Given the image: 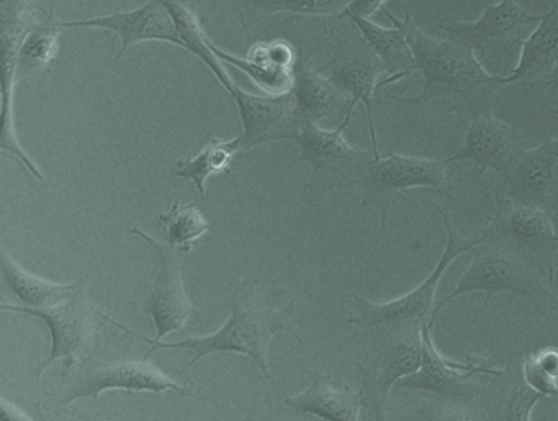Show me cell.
Wrapping results in <instances>:
<instances>
[{"label":"cell","mask_w":558,"mask_h":421,"mask_svg":"<svg viewBox=\"0 0 558 421\" xmlns=\"http://www.w3.org/2000/svg\"><path fill=\"white\" fill-rule=\"evenodd\" d=\"M296 300L299 296L287 297L286 289L269 280L231 279L228 284L230 318L211 335L189 336L182 341L162 342L132 332L113 318H110V323L151 346L146 358L158 349H189L194 352V358L184 369L189 371L205 356L230 352L251 359L264 377L276 384L269 368V342L272 336L289 332L305 348V341L293 326Z\"/></svg>","instance_id":"cell-1"},{"label":"cell","mask_w":558,"mask_h":421,"mask_svg":"<svg viewBox=\"0 0 558 421\" xmlns=\"http://www.w3.org/2000/svg\"><path fill=\"white\" fill-rule=\"evenodd\" d=\"M391 24L407 35L414 57V73L424 77L423 91L416 97L388 96L404 106H426L430 100L444 99L449 103V113H460L463 120L492 112L499 93L501 76L486 73L472 48L453 38L446 40L429 37L414 25L410 11L404 9V19L381 12Z\"/></svg>","instance_id":"cell-2"},{"label":"cell","mask_w":558,"mask_h":421,"mask_svg":"<svg viewBox=\"0 0 558 421\" xmlns=\"http://www.w3.org/2000/svg\"><path fill=\"white\" fill-rule=\"evenodd\" d=\"M423 323L372 329L364 359L359 364L362 397L374 421H385L393 385L420 371L423 364Z\"/></svg>","instance_id":"cell-3"},{"label":"cell","mask_w":558,"mask_h":421,"mask_svg":"<svg viewBox=\"0 0 558 421\" xmlns=\"http://www.w3.org/2000/svg\"><path fill=\"white\" fill-rule=\"evenodd\" d=\"M470 256H472L470 266L460 276L453 292L434 306L429 318L430 328L436 323L440 309L463 293H485V302H483L485 309H488L493 297L505 292L529 300L538 310H542L545 302L551 299L550 290L545 287L544 277L505 244L483 238L482 243L470 251Z\"/></svg>","instance_id":"cell-4"},{"label":"cell","mask_w":558,"mask_h":421,"mask_svg":"<svg viewBox=\"0 0 558 421\" xmlns=\"http://www.w3.org/2000/svg\"><path fill=\"white\" fill-rule=\"evenodd\" d=\"M0 309L4 312L24 313V315L40 318L50 329V354L37 369V378L41 377L45 369L50 368L54 361H63V374L90 361L97 349L99 329L107 322L110 323L109 313L94 305L87 290L86 276L81 279L76 292L58 305L31 309V306L2 303Z\"/></svg>","instance_id":"cell-5"},{"label":"cell","mask_w":558,"mask_h":421,"mask_svg":"<svg viewBox=\"0 0 558 421\" xmlns=\"http://www.w3.org/2000/svg\"><path fill=\"white\" fill-rule=\"evenodd\" d=\"M480 233L485 240L505 244L547 284L554 282L558 237L547 212L495 194V208Z\"/></svg>","instance_id":"cell-6"},{"label":"cell","mask_w":558,"mask_h":421,"mask_svg":"<svg viewBox=\"0 0 558 421\" xmlns=\"http://www.w3.org/2000/svg\"><path fill=\"white\" fill-rule=\"evenodd\" d=\"M63 377L60 387L53 392L54 400L63 408L83 398L97 400L107 390H125L129 394L175 392L181 397H192L187 387L165 374L148 359H123L106 364L87 361Z\"/></svg>","instance_id":"cell-7"},{"label":"cell","mask_w":558,"mask_h":421,"mask_svg":"<svg viewBox=\"0 0 558 421\" xmlns=\"http://www.w3.org/2000/svg\"><path fill=\"white\" fill-rule=\"evenodd\" d=\"M439 214L440 220L447 230V243L444 253L440 254L436 267L429 274L424 282H421L416 289L404 293L400 299L390 300L385 303H372L362 299L361 296L351 293L359 305V315L349 318V323L354 326V335L359 329L372 332V329L384 328V326L404 325V323H423L429 313L434 310V297H436L437 286L442 279L447 267L463 253H470L473 248L478 246L483 241V234L475 237L462 238L456 233L446 212L437 204H433Z\"/></svg>","instance_id":"cell-8"},{"label":"cell","mask_w":558,"mask_h":421,"mask_svg":"<svg viewBox=\"0 0 558 421\" xmlns=\"http://www.w3.org/2000/svg\"><path fill=\"white\" fill-rule=\"evenodd\" d=\"M354 109L349 110L341 125L335 130H325L316 123L302 127L296 143L302 146V155L295 163L306 161L312 165L306 192L312 197H322L332 189L354 188L374 161V153L354 148L344 139V129L351 122Z\"/></svg>","instance_id":"cell-9"},{"label":"cell","mask_w":558,"mask_h":421,"mask_svg":"<svg viewBox=\"0 0 558 421\" xmlns=\"http://www.w3.org/2000/svg\"><path fill=\"white\" fill-rule=\"evenodd\" d=\"M354 188L364 189V205H372L380 214L381 231H387L388 212L403 192L414 188H430L442 197L453 199L449 165L439 159L390 155L375 158Z\"/></svg>","instance_id":"cell-10"},{"label":"cell","mask_w":558,"mask_h":421,"mask_svg":"<svg viewBox=\"0 0 558 421\" xmlns=\"http://www.w3.org/2000/svg\"><path fill=\"white\" fill-rule=\"evenodd\" d=\"M544 15L531 14L518 0H499L486 5L482 17L475 22L437 25L449 38L472 48L480 63H499L521 51L524 41L538 27Z\"/></svg>","instance_id":"cell-11"},{"label":"cell","mask_w":558,"mask_h":421,"mask_svg":"<svg viewBox=\"0 0 558 421\" xmlns=\"http://www.w3.org/2000/svg\"><path fill=\"white\" fill-rule=\"evenodd\" d=\"M328 32V31H326ZM335 41V57L329 63L323 64L318 70L328 71L332 86L357 106L362 103L367 110L368 132H371L372 153L380 158L378 153L377 135H375L374 100H378L380 91V76H387L384 63L372 50L361 34H345L342 37L328 32Z\"/></svg>","instance_id":"cell-12"},{"label":"cell","mask_w":558,"mask_h":421,"mask_svg":"<svg viewBox=\"0 0 558 421\" xmlns=\"http://www.w3.org/2000/svg\"><path fill=\"white\" fill-rule=\"evenodd\" d=\"M495 194L518 204L541 208L548 215L558 212V136L535 148L519 153L502 172Z\"/></svg>","instance_id":"cell-13"},{"label":"cell","mask_w":558,"mask_h":421,"mask_svg":"<svg viewBox=\"0 0 558 421\" xmlns=\"http://www.w3.org/2000/svg\"><path fill=\"white\" fill-rule=\"evenodd\" d=\"M130 233L146 241L158 257V276L151 293L146 299L145 312L155 323L156 341H162L171 333L184 332L197 310L185 293L178 250L169 243L156 240L140 228H132Z\"/></svg>","instance_id":"cell-14"},{"label":"cell","mask_w":558,"mask_h":421,"mask_svg":"<svg viewBox=\"0 0 558 421\" xmlns=\"http://www.w3.org/2000/svg\"><path fill=\"white\" fill-rule=\"evenodd\" d=\"M429 322L424 320L421 325V336H423V364L420 371L408 375L403 381L398 382L401 388L410 390L429 392L434 397L444 401H466L473 404L478 398L480 388L470 382V377L476 372L498 377L502 375L505 369H488L478 364V361L472 359L466 364H459L452 359H446L436 346H434L433 336H430Z\"/></svg>","instance_id":"cell-15"},{"label":"cell","mask_w":558,"mask_h":421,"mask_svg":"<svg viewBox=\"0 0 558 421\" xmlns=\"http://www.w3.org/2000/svg\"><path fill=\"white\" fill-rule=\"evenodd\" d=\"M230 96L240 110L241 149L256 148L266 143L292 140L296 142L302 132V120L296 112L295 97L292 93L279 96H254L234 86Z\"/></svg>","instance_id":"cell-16"},{"label":"cell","mask_w":558,"mask_h":421,"mask_svg":"<svg viewBox=\"0 0 558 421\" xmlns=\"http://www.w3.org/2000/svg\"><path fill=\"white\" fill-rule=\"evenodd\" d=\"M60 27L63 31L66 28H99V31L117 35L122 40V50H120L117 61L122 60L130 48L138 44H146V41H165V44H171L185 50L174 21L161 0H148L136 11L113 12V14L87 19V21L60 22Z\"/></svg>","instance_id":"cell-17"},{"label":"cell","mask_w":558,"mask_h":421,"mask_svg":"<svg viewBox=\"0 0 558 421\" xmlns=\"http://www.w3.org/2000/svg\"><path fill=\"white\" fill-rule=\"evenodd\" d=\"M465 122V143L457 155L446 159L447 165L457 161H470L478 175L492 171L502 175L514 161L519 153L524 152L521 125L499 122L492 112L482 113Z\"/></svg>","instance_id":"cell-18"},{"label":"cell","mask_w":558,"mask_h":421,"mask_svg":"<svg viewBox=\"0 0 558 421\" xmlns=\"http://www.w3.org/2000/svg\"><path fill=\"white\" fill-rule=\"evenodd\" d=\"M558 81V0L544 15L538 27L521 48L518 67L506 77L502 86L548 87Z\"/></svg>","instance_id":"cell-19"},{"label":"cell","mask_w":558,"mask_h":421,"mask_svg":"<svg viewBox=\"0 0 558 421\" xmlns=\"http://www.w3.org/2000/svg\"><path fill=\"white\" fill-rule=\"evenodd\" d=\"M283 407L296 414H313L323 421H359L361 408H365L361 388L332 385V372H322L313 365L312 385L302 394L283 400Z\"/></svg>","instance_id":"cell-20"},{"label":"cell","mask_w":558,"mask_h":421,"mask_svg":"<svg viewBox=\"0 0 558 421\" xmlns=\"http://www.w3.org/2000/svg\"><path fill=\"white\" fill-rule=\"evenodd\" d=\"M498 382L480 388L476 407L486 421H531L532 408L544 400V395L525 384L522 377L521 361L514 364L509 359Z\"/></svg>","instance_id":"cell-21"},{"label":"cell","mask_w":558,"mask_h":421,"mask_svg":"<svg viewBox=\"0 0 558 421\" xmlns=\"http://www.w3.org/2000/svg\"><path fill=\"white\" fill-rule=\"evenodd\" d=\"M28 24H2V130H0V149L11 153L38 181H45L41 169L24 152L15 133L14 87L19 74V51L27 34Z\"/></svg>","instance_id":"cell-22"},{"label":"cell","mask_w":558,"mask_h":421,"mask_svg":"<svg viewBox=\"0 0 558 421\" xmlns=\"http://www.w3.org/2000/svg\"><path fill=\"white\" fill-rule=\"evenodd\" d=\"M312 55V53H310ZM308 58L296 60L290 93L295 97L296 112L303 125L322 122L336 116H348L355 109L348 97L342 96L318 68H313Z\"/></svg>","instance_id":"cell-23"},{"label":"cell","mask_w":558,"mask_h":421,"mask_svg":"<svg viewBox=\"0 0 558 421\" xmlns=\"http://www.w3.org/2000/svg\"><path fill=\"white\" fill-rule=\"evenodd\" d=\"M0 270H2V280L5 287L14 293L15 299L24 306L31 309H47L70 299L81 280L77 282H53V280L44 279L37 274L25 269L5 248L0 251Z\"/></svg>","instance_id":"cell-24"},{"label":"cell","mask_w":558,"mask_h":421,"mask_svg":"<svg viewBox=\"0 0 558 421\" xmlns=\"http://www.w3.org/2000/svg\"><path fill=\"white\" fill-rule=\"evenodd\" d=\"M348 19L359 28V34L371 45L372 50L380 58L385 70H387V77L381 81L380 89L414 73L413 51H411L407 35L401 28H398L397 25L391 28L378 27L368 19Z\"/></svg>","instance_id":"cell-25"},{"label":"cell","mask_w":558,"mask_h":421,"mask_svg":"<svg viewBox=\"0 0 558 421\" xmlns=\"http://www.w3.org/2000/svg\"><path fill=\"white\" fill-rule=\"evenodd\" d=\"M241 149V139H214L208 145L191 158H182L175 163V178L191 181L198 194H207V181L211 176L230 175L231 161Z\"/></svg>","instance_id":"cell-26"},{"label":"cell","mask_w":558,"mask_h":421,"mask_svg":"<svg viewBox=\"0 0 558 421\" xmlns=\"http://www.w3.org/2000/svg\"><path fill=\"white\" fill-rule=\"evenodd\" d=\"M158 218L168 234V243L179 253H191L195 243L210 230V224L195 204L182 205L181 202H174Z\"/></svg>","instance_id":"cell-27"},{"label":"cell","mask_w":558,"mask_h":421,"mask_svg":"<svg viewBox=\"0 0 558 421\" xmlns=\"http://www.w3.org/2000/svg\"><path fill=\"white\" fill-rule=\"evenodd\" d=\"M61 31L60 24H54L53 12L44 24L28 28L19 51V74L50 68L60 47Z\"/></svg>","instance_id":"cell-28"},{"label":"cell","mask_w":558,"mask_h":421,"mask_svg":"<svg viewBox=\"0 0 558 421\" xmlns=\"http://www.w3.org/2000/svg\"><path fill=\"white\" fill-rule=\"evenodd\" d=\"M352 2L354 0H251L256 11L308 17H342Z\"/></svg>","instance_id":"cell-29"},{"label":"cell","mask_w":558,"mask_h":421,"mask_svg":"<svg viewBox=\"0 0 558 421\" xmlns=\"http://www.w3.org/2000/svg\"><path fill=\"white\" fill-rule=\"evenodd\" d=\"M210 48L218 60L233 64L238 70L246 73L260 89L267 91V93L272 94V96L290 93V89H292L293 71L276 70V68L254 63V61L247 60V58L244 60V58L233 57V55L220 50L211 40Z\"/></svg>","instance_id":"cell-30"},{"label":"cell","mask_w":558,"mask_h":421,"mask_svg":"<svg viewBox=\"0 0 558 421\" xmlns=\"http://www.w3.org/2000/svg\"><path fill=\"white\" fill-rule=\"evenodd\" d=\"M417 414L426 421H486L475 401H444L436 397L420 405Z\"/></svg>","instance_id":"cell-31"},{"label":"cell","mask_w":558,"mask_h":421,"mask_svg":"<svg viewBox=\"0 0 558 421\" xmlns=\"http://www.w3.org/2000/svg\"><path fill=\"white\" fill-rule=\"evenodd\" d=\"M247 60L264 67L276 68V70L293 71L296 64V57L293 48L287 41L277 40L270 44H259L251 50Z\"/></svg>","instance_id":"cell-32"},{"label":"cell","mask_w":558,"mask_h":421,"mask_svg":"<svg viewBox=\"0 0 558 421\" xmlns=\"http://www.w3.org/2000/svg\"><path fill=\"white\" fill-rule=\"evenodd\" d=\"M522 377L529 387L534 388L545 398H558V381L538 368L534 352H529L521 359Z\"/></svg>","instance_id":"cell-33"},{"label":"cell","mask_w":558,"mask_h":421,"mask_svg":"<svg viewBox=\"0 0 558 421\" xmlns=\"http://www.w3.org/2000/svg\"><path fill=\"white\" fill-rule=\"evenodd\" d=\"M28 0H0L2 24H27Z\"/></svg>","instance_id":"cell-34"},{"label":"cell","mask_w":558,"mask_h":421,"mask_svg":"<svg viewBox=\"0 0 558 421\" xmlns=\"http://www.w3.org/2000/svg\"><path fill=\"white\" fill-rule=\"evenodd\" d=\"M385 2L387 0H354L342 17L371 19L372 15L384 12Z\"/></svg>","instance_id":"cell-35"},{"label":"cell","mask_w":558,"mask_h":421,"mask_svg":"<svg viewBox=\"0 0 558 421\" xmlns=\"http://www.w3.org/2000/svg\"><path fill=\"white\" fill-rule=\"evenodd\" d=\"M535 362L542 371L547 372L551 377L558 381V349H544V351L535 352Z\"/></svg>","instance_id":"cell-36"},{"label":"cell","mask_w":558,"mask_h":421,"mask_svg":"<svg viewBox=\"0 0 558 421\" xmlns=\"http://www.w3.org/2000/svg\"><path fill=\"white\" fill-rule=\"evenodd\" d=\"M0 420L2 421H35L27 411L12 404L5 397H0Z\"/></svg>","instance_id":"cell-37"},{"label":"cell","mask_w":558,"mask_h":421,"mask_svg":"<svg viewBox=\"0 0 558 421\" xmlns=\"http://www.w3.org/2000/svg\"><path fill=\"white\" fill-rule=\"evenodd\" d=\"M169 2H178V4L187 5V8L194 9L197 11L198 0H169Z\"/></svg>","instance_id":"cell-38"},{"label":"cell","mask_w":558,"mask_h":421,"mask_svg":"<svg viewBox=\"0 0 558 421\" xmlns=\"http://www.w3.org/2000/svg\"><path fill=\"white\" fill-rule=\"evenodd\" d=\"M472 4L485 5L488 4L489 0H470Z\"/></svg>","instance_id":"cell-39"},{"label":"cell","mask_w":558,"mask_h":421,"mask_svg":"<svg viewBox=\"0 0 558 421\" xmlns=\"http://www.w3.org/2000/svg\"><path fill=\"white\" fill-rule=\"evenodd\" d=\"M548 116L558 117V106L555 109L547 110Z\"/></svg>","instance_id":"cell-40"}]
</instances>
